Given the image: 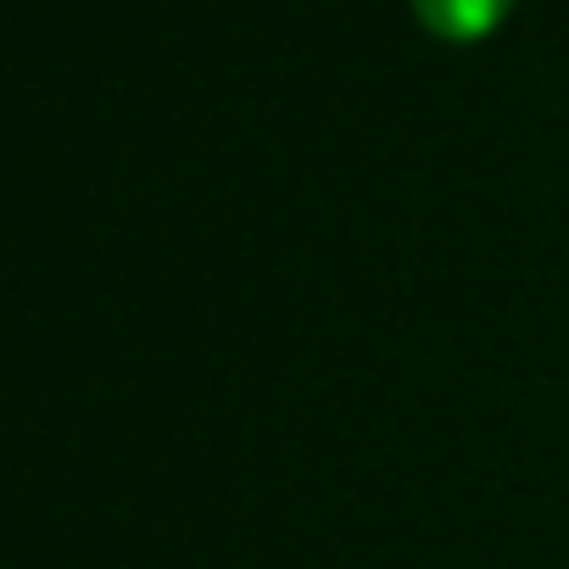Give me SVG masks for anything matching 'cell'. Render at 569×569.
Instances as JSON below:
<instances>
[{
	"mask_svg": "<svg viewBox=\"0 0 569 569\" xmlns=\"http://www.w3.org/2000/svg\"><path fill=\"white\" fill-rule=\"evenodd\" d=\"M502 7H508V0H413V12L425 18V29L441 34V40H475V34H486L502 18Z\"/></svg>",
	"mask_w": 569,
	"mask_h": 569,
	"instance_id": "obj_1",
	"label": "cell"
}]
</instances>
